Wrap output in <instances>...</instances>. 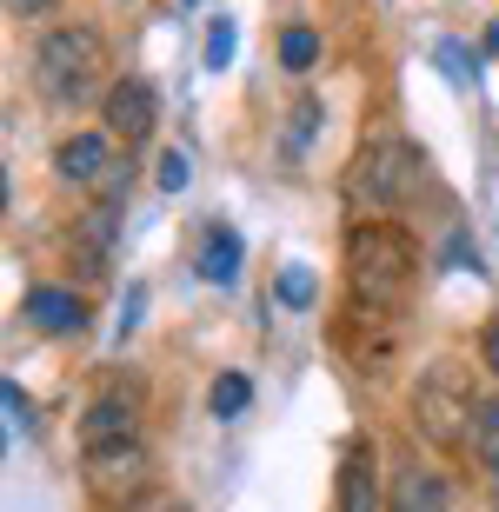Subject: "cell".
I'll use <instances>...</instances> for the list:
<instances>
[{"mask_svg":"<svg viewBox=\"0 0 499 512\" xmlns=\"http://www.w3.org/2000/svg\"><path fill=\"white\" fill-rule=\"evenodd\" d=\"M107 74V40L100 27H54V34L34 47V94L47 107H80V100L100 87Z\"/></svg>","mask_w":499,"mask_h":512,"instance_id":"2","label":"cell"},{"mask_svg":"<svg viewBox=\"0 0 499 512\" xmlns=\"http://www.w3.org/2000/svg\"><path fill=\"white\" fill-rule=\"evenodd\" d=\"M100 114H107V133H114V140L147 147V140H154V127H160V94L147 87V80H114Z\"/></svg>","mask_w":499,"mask_h":512,"instance_id":"6","label":"cell"},{"mask_svg":"<svg viewBox=\"0 0 499 512\" xmlns=\"http://www.w3.org/2000/svg\"><path fill=\"white\" fill-rule=\"evenodd\" d=\"M127 512H187V499H173V493H154V486H147L140 499H127Z\"/></svg>","mask_w":499,"mask_h":512,"instance_id":"21","label":"cell"},{"mask_svg":"<svg viewBox=\"0 0 499 512\" xmlns=\"http://www.w3.org/2000/svg\"><path fill=\"white\" fill-rule=\"evenodd\" d=\"M426 187V153L413 140H373L360 147V160L346 167V200L366 213H393Z\"/></svg>","mask_w":499,"mask_h":512,"instance_id":"4","label":"cell"},{"mask_svg":"<svg viewBox=\"0 0 499 512\" xmlns=\"http://www.w3.org/2000/svg\"><path fill=\"white\" fill-rule=\"evenodd\" d=\"M273 54H280L287 74H313V67H320V34H313V27H287Z\"/></svg>","mask_w":499,"mask_h":512,"instance_id":"13","label":"cell"},{"mask_svg":"<svg viewBox=\"0 0 499 512\" xmlns=\"http://www.w3.org/2000/svg\"><path fill=\"white\" fill-rule=\"evenodd\" d=\"M480 360H486V366H493V373H499V320H493V326H486V333H480Z\"/></svg>","mask_w":499,"mask_h":512,"instance_id":"24","label":"cell"},{"mask_svg":"<svg viewBox=\"0 0 499 512\" xmlns=\"http://www.w3.org/2000/svg\"><path fill=\"white\" fill-rule=\"evenodd\" d=\"M300 114L287 120V160H300V153L313 147V133H320V100H293Z\"/></svg>","mask_w":499,"mask_h":512,"instance_id":"16","label":"cell"},{"mask_svg":"<svg viewBox=\"0 0 499 512\" xmlns=\"http://www.w3.org/2000/svg\"><path fill=\"white\" fill-rule=\"evenodd\" d=\"M7 14L14 20H40V14H54V0H7Z\"/></svg>","mask_w":499,"mask_h":512,"instance_id":"23","label":"cell"},{"mask_svg":"<svg viewBox=\"0 0 499 512\" xmlns=\"http://www.w3.org/2000/svg\"><path fill=\"white\" fill-rule=\"evenodd\" d=\"M486 54H499V20H493V27H486Z\"/></svg>","mask_w":499,"mask_h":512,"instance_id":"25","label":"cell"},{"mask_svg":"<svg viewBox=\"0 0 499 512\" xmlns=\"http://www.w3.org/2000/svg\"><path fill=\"white\" fill-rule=\"evenodd\" d=\"M134 433V406L127 399H94L87 413H80V446H107V439H127Z\"/></svg>","mask_w":499,"mask_h":512,"instance_id":"11","label":"cell"},{"mask_svg":"<svg viewBox=\"0 0 499 512\" xmlns=\"http://www.w3.org/2000/svg\"><path fill=\"white\" fill-rule=\"evenodd\" d=\"M227 60H233V20L220 14V20L207 27V67H227Z\"/></svg>","mask_w":499,"mask_h":512,"instance_id":"19","label":"cell"},{"mask_svg":"<svg viewBox=\"0 0 499 512\" xmlns=\"http://www.w3.org/2000/svg\"><path fill=\"white\" fill-rule=\"evenodd\" d=\"M187 187V153H167L160 160V193H180Z\"/></svg>","mask_w":499,"mask_h":512,"instance_id":"22","label":"cell"},{"mask_svg":"<svg viewBox=\"0 0 499 512\" xmlns=\"http://www.w3.org/2000/svg\"><path fill=\"white\" fill-rule=\"evenodd\" d=\"M247 399H253V380H247V373H220V380H213V393H207V406H213V419H233Z\"/></svg>","mask_w":499,"mask_h":512,"instance_id":"14","label":"cell"},{"mask_svg":"<svg viewBox=\"0 0 499 512\" xmlns=\"http://www.w3.org/2000/svg\"><path fill=\"white\" fill-rule=\"evenodd\" d=\"M20 320H34L40 333H74V326H80V300L67 293V286H27Z\"/></svg>","mask_w":499,"mask_h":512,"instance_id":"10","label":"cell"},{"mask_svg":"<svg viewBox=\"0 0 499 512\" xmlns=\"http://www.w3.org/2000/svg\"><path fill=\"white\" fill-rule=\"evenodd\" d=\"M420 273V247L413 233L393 227V220H360L346 233V286L366 313H393L406 300V286Z\"/></svg>","mask_w":499,"mask_h":512,"instance_id":"1","label":"cell"},{"mask_svg":"<svg viewBox=\"0 0 499 512\" xmlns=\"http://www.w3.org/2000/svg\"><path fill=\"white\" fill-rule=\"evenodd\" d=\"M0 399H7V433H34V406H27V393L14 380L0 386Z\"/></svg>","mask_w":499,"mask_h":512,"instance_id":"18","label":"cell"},{"mask_svg":"<svg viewBox=\"0 0 499 512\" xmlns=\"http://www.w3.org/2000/svg\"><path fill=\"white\" fill-rule=\"evenodd\" d=\"M87 453V486H94L100 499H140L147 486V446H140L134 433L127 439H107V446H80Z\"/></svg>","mask_w":499,"mask_h":512,"instance_id":"5","label":"cell"},{"mask_svg":"<svg viewBox=\"0 0 499 512\" xmlns=\"http://www.w3.org/2000/svg\"><path fill=\"white\" fill-rule=\"evenodd\" d=\"M440 74L446 80H473V60H466L460 40H440Z\"/></svg>","mask_w":499,"mask_h":512,"instance_id":"20","label":"cell"},{"mask_svg":"<svg viewBox=\"0 0 499 512\" xmlns=\"http://www.w3.org/2000/svg\"><path fill=\"white\" fill-rule=\"evenodd\" d=\"M386 506L393 512H453V479L433 473V466H400L393 486H386Z\"/></svg>","mask_w":499,"mask_h":512,"instance_id":"7","label":"cell"},{"mask_svg":"<svg viewBox=\"0 0 499 512\" xmlns=\"http://www.w3.org/2000/svg\"><path fill=\"white\" fill-rule=\"evenodd\" d=\"M233 273H240V233H233V227H207V233H200V280L227 286Z\"/></svg>","mask_w":499,"mask_h":512,"instance_id":"12","label":"cell"},{"mask_svg":"<svg viewBox=\"0 0 499 512\" xmlns=\"http://www.w3.org/2000/svg\"><path fill=\"white\" fill-rule=\"evenodd\" d=\"M54 173L67 187H107V140L100 133H74V140H60L54 147Z\"/></svg>","mask_w":499,"mask_h":512,"instance_id":"8","label":"cell"},{"mask_svg":"<svg viewBox=\"0 0 499 512\" xmlns=\"http://www.w3.org/2000/svg\"><path fill=\"white\" fill-rule=\"evenodd\" d=\"M273 293H280V306H313V273L307 266H280Z\"/></svg>","mask_w":499,"mask_h":512,"instance_id":"17","label":"cell"},{"mask_svg":"<svg viewBox=\"0 0 499 512\" xmlns=\"http://www.w3.org/2000/svg\"><path fill=\"white\" fill-rule=\"evenodd\" d=\"M413 426H420L426 446H446V453L473 446V433H480V393H473L460 360H433L420 373V386H413Z\"/></svg>","mask_w":499,"mask_h":512,"instance_id":"3","label":"cell"},{"mask_svg":"<svg viewBox=\"0 0 499 512\" xmlns=\"http://www.w3.org/2000/svg\"><path fill=\"white\" fill-rule=\"evenodd\" d=\"M473 453H480L486 479H499V399L480 406V433H473Z\"/></svg>","mask_w":499,"mask_h":512,"instance_id":"15","label":"cell"},{"mask_svg":"<svg viewBox=\"0 0 499 512\" xmlns=\"http://www.w3.org/2000/svg\"><path fill=\"white\" fill-rule=\"evenodd\" d=\"M340 512H380V466L366 439H353L340 459Z\"/></svg>","mask_w":499,"mask_h":512,"instance_id":"9","label":"cell"}]
</instances>
